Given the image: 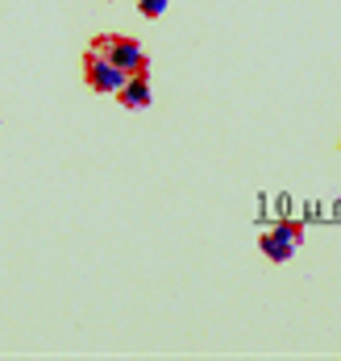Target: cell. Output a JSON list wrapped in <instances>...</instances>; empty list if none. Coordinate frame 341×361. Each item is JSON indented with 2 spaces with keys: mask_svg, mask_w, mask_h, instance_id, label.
Instances as JSON below:
<instances>
[{
  "mask_svg": "<svg viewBox=\"0 0 341 361\" xmlns=\"http://www.w3.org/2000/svg\"><path fill=\"white\" fill-rule=\"evenodd\" d=\"M88 50L104 54L109 63H116L125 75H150V54L142 50V42L129 34H96L88 42Z\"/></svg>",
  "mask_w": 341,
  "mask_h": 361,
  "instance_id": "cell-1",
  "label": "cell"
},
{
  "mask_svg": "<svg viewBox=\"0 0 341 361\" xmlns=\"http://www.w3.org/2000/svg\"><path fill=\"white\" fill-rule=\"evenodd\" d=\"M125 79H129V75L121 71L116 63H109L104 54L83 50V83H88L92 92H100V96H116V92L125 87Z\"/></svg>",
  "mask_w": 341,
  "mask_h": 361,
  "instance_id": "cell-2",
  "label": "cell"
},
{
  "mask_svg": "<svg viewBox=\"0 0 341 361\" xmlns=\"http://www.w3.org/2000/svg\"><path fill=\"white\" fill-rule=\"evenodd\" d=\"M150 100H154L150 75H129V79H125V87L116 92V104H121V109H129V112L150 109Z\"/></svg>",
  "mask_w": 341,
  "mask_h": 361,
  "instance_id": "cell-3",
  "label": "cell"
},
{
  "mask_svg": "<svg viewBox=\"0 0 341 361\" xmlns=\"http://www.w3.org/2000/svg\"><path fill=\"white\" fill-rule=\"evenodd\" d=\"M258 250H263V257L266 262H275V266H283V262H292V253L300 250L296 241H287L279 228H270V233H263L258 237Z\"/></svg>",
  "mask_w": 341,
  "mask_h": 361,
  "instance_id": "cell-4",
  "label": "cell"
},
{
  "mask_svg": "<svg viewBox=\"0 0 341 361\" xmlns=\"http://www.w3.org/2000/svg\"><path fill=\"white\" fill-rule=\"evenodd\" d=\"M167 4H171V0H138V13H142L146 21H158V17L167 13Z\"/></svg>",
  "mask_w": 341,
  "mask_h": 361,
  "instance_id": "cell-5",
  "label": "cell"
},
{
  "mask_svg": "<svg viewBox=\"0 0 341 361\" xmlns=\"http://www.w3.org/2000/svg\"><path fill=\"white\" fill-rule=\"evenodd\" d=\"M275 228H279V233H283L287 241H296V245L304 241V220H279Z\"/></svg>",
  "mask_w": 341,
  "mask_h": 361,
  "instance_id": "cell-6",
  "label": "cell"
},
{
  "mask_svg": "<svg viewBox=\"0 0 341 361\" xmlns=\"http://www.w3.org/2000/svg\"><path fill=\"white\" fill-rule=\"evenodd\" d=\"M337 149H341V145H337Z\"/></svg>",
  "mask_w": 341,
  "mask_h": 361,
  "instance_id": "cell-7",
  "label": "cell"
}]
</instances>
